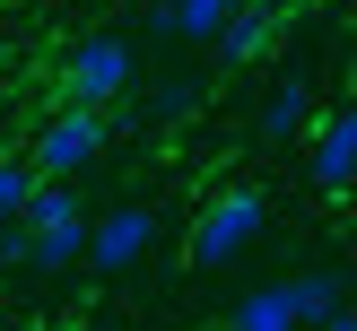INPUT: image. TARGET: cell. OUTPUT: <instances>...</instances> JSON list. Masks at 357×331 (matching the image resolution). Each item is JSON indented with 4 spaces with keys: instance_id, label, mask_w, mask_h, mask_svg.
<instances>
[{
    "instance_id": "obj_1",
    "label": "cell",
    "mask_w": 357,
    "mask_h": 331,
    "mask_svg": "<svg viewBox=\"0 0 357 331\" xmlns=\"http://www.w3.org/2000/svg\"><path fill=\"white\" fill-rule=\"evenodd\" d=\"M105 139H114V122H105V114H79V105H61V114H44V122H35L26 166H35V183H70V174H87V166L105 157Z\"/></svg>"
},
{
    "instance_id": "obj_2",
    "label": "cell",
    "mask_w": 357,
    "mask_h": 331,
    "mask_svg": "<svg viewBox=\"0 0 357 331\" xmlns=\"http://www.w3.org/2000/svg\"><path fill=\"white\" fill-rule=\"evenodd\" d=\"M261 226H271V201H261L253 183H236V192H209V209L192 218V244H183V253L201 261V270H218V261H236L244 244L261 236Z\"/></svg>"
},
{
    "instance_id": "obj_3",
    "label": "cell",
    "mask_w": 357,
    "mask_h": 331,
    "mask_svg": "<svg viewBox=\"0 0 357 331\" xmlns=\"http://www.w3.org/2000/svg\"><path fill=\"white\" fill-rule=\"evenodd\" d=\"M131 79H139V61H131V44H122V35H87V44H70V61H61V87H70V105H79V114L122 105V96H131Z\"/></svg>"
},
{
    "instance_id": "obj_4",
    "label": "cell",
    "mask_w": 357,
    "mask_h": 331,
    "mask_svg": "<svg viewBox=\"0 0 357 331\" xmlns=\"http://www.w3.org/2000/svg\"><path fill=\"white\" fill-rule=\"evenodd\" d=\"M17 226H26V270H70V261H87V209H79V192L44 183Z\"/></svg>"
},
{
    "instance_id": "obj_5",
    "label": "cell",
    "mask_w": 357,
    "mask_h": 331,
    "mask_svg": "<svg viewBox=\"0 0 357 331\" xmlns=\"http://www.w3.org/2000/svg\"><path fill=\"white\" fill-rule=\"evenodd\" d=\"M149 244H157V209H139V201H122V209H105V218H87V261H96L105 279L139 270V261H149Z\"/></svg>"
},
{
    "instance_id": "obj_6",
    "label": "cell",
    "mask_w": 357,
    "mask_h": 331,
    "mask_svg": "<svg viewBox=\"0 0 357 331\" xmlns=\"http://www.w3.org/2000/svg\"><path fill=\"white\" fill-rule=\"evenodd\" d=\"M305 174H314V192H349V183H357V105H340V114L314 122Z\"/></svg>"
},
{
    "instance_id": "obj_7",
    "label": "cell",
    "mask_w": 357,
    "mask_h": 331,
    "mask_svg": "<svg viewBox=\"0 0 357 331\" xmlns=\"http://www.w3.org/2000/svg\"><path fill=\"white\" fill-rule=\"evenodd\" d=\"M271 44H279V9H271V0H253V9H236V17L218 26V61H227V70L261 61Z\"/></svg>"
},
{
    "instance_id": "obj_8",
    "label": "cell",
    "mask_w": 357,
    "mask_h": 331,
    "mask_svg": "<svg viewBox=\"0 0 357 331\" xmlns=\"http://www.w3.org/2000/svg\"><path fill=\"white\" fill-rule=\"evenodd\" d=\"M253 0H157V35H183V44H218V26Z\"/></svg>"
},
{
    "instance_id": "obj_9",
    "label": "cell",
    "mask_w": 357,
    "mask_h": 331,
    "mask_svg": "<svg viewBox=\"0 0 357 331\" xmlns=\"http://www.w3.org/2000/svg\"><path fill=\"white\" fill-rule=\"evenodd\" d=\"M288 305H296V331H323L349 305V288H340V270H305V279H288Z\"/></svg>"
},
{
    "instance_id": "obj_10",
    "label": "cell",
    "mask_w": 357,
    "mask_h": 331,
    "mask_svg": "<svg viewBox=\"0 0 357 331\" xmlns=\"http://www.w3.org/2000/svg\"><path fill=\"white\" fill-rule=\"evenodd\" d=\"M305 122H314V87L305 79H279L271 105H261V139H296Z\"/></svg>"
},
{
    "instance_id": "obj_11",
    "label": "cell",
    "mask_w": 357,
    "mask_h": 331,
    "mask_svg": "<svg viewBox=\"0 0 357 331\" xmlns=\"http://www.w3.org/2000/svg\"><path fill=\"white\" fill-rule=\"evenodd\" d=\"M227 331H296V305H288V279H271V288H253L236 314H227Z\"/></svg>"
},
{
    "instance_id": "obj_12",
    "label": "cell",
    "mask_w": 357,
    "mask_h": 331,
    "mask_svg": "<svg viewBox=\"0 0 357 331\" xmlns=\"http://www.w3.org/2000/svg\"><path fill=\"white\" fill-rule=\"evenodd\" d=\"M35 192H44V183H35V166H26V157H0V226H17V218H26V209H35Z\"/></svg>"
},
{
    "instance_id": "obj_13",
    "label": "cell",
    "mask_w": 357,
    "mask_h": 331,
    "mask_svg": "<svg viewBox=\"0 0 357 331\" xmlns=\"http://www.w3.org/2000/svg\"><path fill=\"white\" fill-rule=\"evenodd\" d=\"M174 114H192V79H166V87H157V122H174Z\"/></svg>"
},
{
    "instance_id": "obj_14",
    "label": "cell",
    "mask_w": 357,
    "mask_h": 331,
    "mask_svg": "<svg viewBox=\"0 0 357 331\" xmlns=\"http://www.w3.org/2000/svg\"><path fill=\"white\" fill-rule=\"evenodd\" d=\"M0 261H9V270H26V226H0Z\"/></svg>"
},
{
    "instance_id": "obj_15",
    "label": "cell",
    "mask_w": 357,
    "mask_h": 331,
    "mask_svg": "<svg viewBox=\"0 0 357 331\" xmlns=\"http://www.w3.org/2000/svg\"><path fill=\"white\" fill-rule=\"evenodd\" d=\"M323 331H357V305H340V314H331V323Z\"/></svg>"
},
{
    "instance_id": "obj_16",
    "label": "cell",
    "mask_w": 357,
    "mask_h": 331,
    "mask_svg": "<svg viewBox=\"0 0 357 331\" xmlns=\"http://www.w3.org/2000/svg\"><path fill=\"white\" fill-rule=\"evenodd\" d=\"M288 9H323V0H288Z\"/></svg>"
}]
</instances>
